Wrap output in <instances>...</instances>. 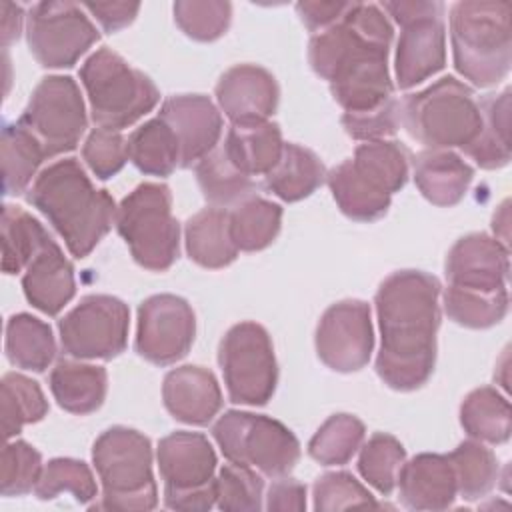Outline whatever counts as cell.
I'll list each match as a JSON object with an SVG mask.
<instances>
[{
    "label": "cell",
    "instance_id": "cb8c5ba5",
    "mask_svg": "<svg viewBox=\"0 0 512 512\" xmlns=\"http://www.w3.org/2000/svg\"><path fill=\"white\" fill-rule=\"evenodd\" d=\"M22 288L26 300L48 316H56L74 298V266L54 240H48L28 262Z\"/></svg>",
    "mask_w": 512,
    "mask_h": 512
},
{
    "label": "cell",
    "instance_id": "277c9868",
    "mask_svg": "<svg viewBox=\"0 0 512 512\" xmlns=\"http://www.w3.org/2000/svg\"><path fill=\"white\" fill-rule=\"evenodd\" d=\"M510 16L506 0H460L450 8L454 66L478 88L494 86L510 72Z\"/></svg>",
    "mask_w": 512,
    "mask_h": 512
},
{
    "label": "cell",
    "instance_id": "5b68a950",
    "mask_svg": "<svg viewBox=\"0 0 512 512\" xmlns=\"http://www.w3.org/2000/svg\"><path fill=\"white\" fill-rule=\"evenodd\" d=\"M392 38V24L380 6L350 2L332 26L312 34L308 60L312 70L330 84L358 68L388 62Z\"/></svg>",
    "mask_w": 512,
    "mask_h": 512
},
{
    "label": "cell",
    "instance_id": "d590c367",
    "mask_svg": "<svg viewBox=\"0 0 512 512\" xmlns=\"http://www.w3.org/2000/svg\"><path fill=\"white\" fill-rule=\"evenodd\" d=\"M52 236L26 210L14 204L2 208V270L4 274L22 272L36 252Z\"/></svg>",
    "mask_w": 512,
    "mask_h": 512
},
{
    "label": "cell",
    "instance_id": "2e32d148",
    "mask_svg": "<svg viewBox=\"0 0 512 512\" xmlns=\"http://www.w3.org/2000/svg\"><path fill=\"white\" fill-rule=\"evenodd\" d=\"M26 38L40 66L70 68L100 34L80 4L50 0L28 10Z\"/></svg>",
    "mask_w": 512,
    "mask_h": 512
},
{
    "label": "cell",
    "instance_id": "816d5d0a",
    "mask_svg": "<svg viewBox=\"0 0 512 512\" xmlns=\"http://www.w3.org/2000/svg\"><path fill=\"white\" fill-rule=\"evenodd\" d=\"M350 2H342V0H332V2H298L296 4V12L300 16V20L304 22V26L312 32L318 34L322 30H326L328 26H332L346 10H348Z\"/></svg>",
    "mask_w": 512,
    "mask_h": 512
},
{
    "label": "cell",
    "instance_id": "7bdbcfd3",
    "mask_svg": "<svg viewBox=\"0 0 512 512\" xmlns=\"http://www.w3.org/2000/svg\"><path fill=\"white\" fill-rule=\"evenodd\" d=\"M34 492L40 500H52L60 494H72L80 504H88L96 498L98 488L86 462L74 458H54L42 468Z\"/></svg>",
    "mask_w": 512,
    "mask_h": 512
},
{
    "label": "cell",
    "instance_id": "bcb514c9",
    "mask_svg": "<svg viewBox=\"0 0 512 512\" xmlns=\"http://www.w3.org/2000/svg\"><path fill=\"white\" fill-rule=\"evenodd\" d=\"M40 452L24 440L6 442L0 464V492L2 496H24L36 488L42 474Z\"/></svg>",
    "mask_w": 512,
    "mask_h": 512
},
{
    "label": "cell",
    "instance_id": "4316f807",
    "mask_svg": "<svg viewBox=\"0 0 512 512\" xmlns=\"http://www.w3.org/2000/svg\"><path fill=\"white\" fill-rule=\"evenodd\" d=\"M54 400L70 414L96 412L106 398L108 374L102 366L60 360L48 378Z\"/></svg>",
    "mask_w": 512,
    "mask_h": 512
},
{
    "label": "cell",
    "instance_id": "7dc6e473",
    "mask_svg": "<svg viewBox=\"0 0 512 512\" xmlns=\"http://www.w3.org/2000/svg\"><path fill=\"white\" fill-rule=\"evenodd\" d=\"M314 508L348 510V508H374V496L350 474V472H328L314 482Z\"/></svg>",
    "mask_w": 512,
    "mask_h": 512
},
{
    "label": "cell",
    "instance_id": "ffe728a7",
    "mask_svg": "<svg viewBox=\"0 0 512 512\" xmlns=\"http://www.w3.org/2000/svg\"><path fill=\"white\" fill-rule=\"evenodd\" d=\"M508 272V248L488 234H468L460 238L446 256L448 286L498 292L506 290Z\"/></svg>",
    "mask_w": 512,
    "mask_h": 512
},
{
    "label": "cell",
    "instance_id": "681fc988",
    "mask_svg": "<svg viewBox=\"0 0 512 512\" xmlns=\"http://www.w3.org/2000/svg\"><path fill=\"white\" fill-rule=\"evenodd\" d=\"M342 126L354 140L376 142L394 136L400 128V102L396 98L382 106L356 114H342Z\"/></svg>",
    "mask_w": 512,
    "mask_h": 512
},
{
    "label": "cell",
    "instance_id": "7a4b0ae2",
    "mask_svg": "<svg viewBox=\"0 0 512 512\" xmlns=\"http://www.w3.org/2000/svg\"><path fill=\"white\" fill-rule=\"evenodd\" d=\"M26 200L46 216L76 258H86L116 220L114 198L108 190L94 188L76 158L44 168Z\"/></svg>",
    "mask_w": 512,
    "mask_h": 512
},
{
    "label": "cell",
    "instance_id": "4fadbf2b",
    "mask_svg": "<svg viewBox=\"0 0 512 512\" xmlns=\"http://www.w3.org/2000/svg\"><path fill=\"white\" fill-rule=\"evenodd\" d=\"M218 362L230 402L264 406L272 398L278 364L264 326L256 322L234 324L220 342Z\"/></svg>",
    "mask_w": 512,
    "mask_h": 512
},
{
    "label": "cell",
    "instance_id": "7402d4cb",
    "mask_svg": "<svg viewBox=\"0 0 512 512\" xmlns=\"http://www.w3.org/2000/svg\"><path fill=\"white\" fill-rule=\"evenodd\" d=\"M400 502L410 510H446L458 494L448 454H416L398 472Z\"/></svg>",
    "mask_w": 512,
    "mask_h": 512
},
{
    "label": "cell",
    "instance_id": "ac0fdd59",
    "mask_svg": "<svg viewBox=\"0 0 512 512\" xmlns=\"http://www.w3.org/2000/svg\"><path fill=\"white\" fill-rule=\"evenodd\" d=\"M374 330L370 306L362 300L332 304L316 328L318 358L336 372H356L370 360Z\"/></svg>",
    "mask_w": 512,
    "mask_h": 512
},
{
    "label": "cell",
    "instance_id": "484cf974",
    "mask_svg": "<svg viewBox=\"0 0 512 512\" xmlns=\"http://www.w3.org/2000/svg\"><path fill=\"white\" fill-rule=\"evenodd\" d=\"M230 162L248 176L268 174L282 156V132L276 122L232 124L222 144Z\"/></svg>",
    "mask_w": 512,
    "mask_h": 512
},
{
    "label": "cell",
    "instance_id": "ee69618b",
    "mask_svg": "<svg viewBox=\"0 0 512 512\" xmlns=\"http://www.w3.org/2000/svg\"><path fill=\"white\" fill-rule=\"evenodd\" d=\"M172 10L180 30L198 42L218 40L232 20V4L222 0H178Z\"/></svg>",
    "mask_w": 512,
    "mask_h": 512
},
{
    "label": "cell",
    "instance_id": "f1b7e54d",
    "mask_svg": "<svg viewBox=\"0 0 512 512\" xmlns=\"http://www.w3.org/2000/svg\"><path fill=\"white\" fill-rule=\"evenodd\" d=\"M326 180L320 158L298 144H284L278 164L266 174L264 188L284 202H298L310 196Z\"/></svg>",
    "mask_w": 512,
    "mask_h": 512
},
{
    "label": "cell",
    "instance_id": "9c48e42d",
    "mask_svg": "<svg viewBox=\"0 0 512 512\" xmlns=\"http://www.w3.org/2000/svg\"><path fill=\"white\" fill-rule=\"evenodd\" d=\"M118 234L132 258L146 270H168L180 252V226L172 214V192L166 184L144 182L116 208Z\"/></svg>",
    "mask_w": 512,
    "mask_h": 512
},
{
    "label": "cell",
    "instance_id": "6da1fadb",
    "mask_svg": "<svg viewBox=\"0 0 512 512\" xmlns=\"http://www.w3.org/2000/svg\"><path fill=\"white\" fill-rule=\"evenodd\" d=\"M440 290V280L428 272L398 270L376 292L382 334L376 372L392 390H418L434 372Z\"/></svg>",
    "mask_w": 512,
    "mask_h": 512
},
{
    "label": "cell",
    "instance_id": "d6986e66",
    "mask_svg": "<svg viewBox=\"0 0 512 512\" xmlns=\"http://www.w3.org/2000/svg\"><path fill=\"white\" fill-rule=\"evenodd\" d=\"M162 118L176 136L180 148V168L196 166L210 154L222 134V116L204 94H178L164 100Z\"/></svg>",
    "mask_w": 512,
    "mask_h": 512
},
{
    "label": "cell",
    "instance_id": "e575fe53",
    "mask_svg": "<svg viewBox=\"0 0 512 512\" xmlns=\"http://www.w3.org/2000/svg\"><path fill=\"white\" fill-rule=\"evenodd\" d=\"M282 224V208L260 196H250L230 212V234L238 250L258 252L268 248Z\"/></svg>",
    "mask_w": 512,
    "mask_h": 512
},
{
    "label": "cell",
    "instance_id": "db71d44e",
    "mask_svg": "<svg viewBox=\"0 0 512 512\" xmlns=\"http://www.w3.org/2000/svg\"><path fill=\"white\" fill-rule=\"evenodd\" d=\"M0 10H2V46H8L20 36L24 12L18 4H12V2H2Z\"/></svg>",
    "mask_w": 512,
    "mask_h": 512
},
{
    "label": "cell",
    "instance_id": "f907efd6",
    "mask_svg": "<svg viewBox=\"0 0 512 512\" xmlns=\"http://www.w3.org/2000/svg\"><path fill=\"white\" fill-rule=\"evenodd\" d=\"M86 8L102 26L104 32H118L134 22L140 4L138 2H84Z\"/></svg>",
    "mask_w": 512,
    "mask_h": 512
},
{
    "label": "cell",
    "instance_id": "1f68e13d",
    "mask_svg": "<svg viewBox=\"0 0 512 512\" xmlns=\"http://www.w3.org/2000/svg\"><path fill=\"white\" fill-rule=\"evenodd\" d=\"M460 424L472 440L504 444L512 432L510 402L496 388H476L460 406Z\"/></svg>",
    "mask_w": 512,
    "mask_h": 512
},
{
    "label": "cell",
    "instance_id": "d6a6232c",
    "mask_svg": "<svg viewBox=\"0 0 512 512\" xmlns=\"http://www.w3.org/2000/svg\"><path fill=\"white\" fill-rule=\"evenodd\" d=\"M128 160L144 174L170 176L180 168V148L174 132L162 118L138 126L126 140Z\"/></svg>",
    "mask_w": 512,
    "mask_h": 512
},
{
    "label": "cell",
    "instance_id": "836d02e7",
    "mask_svg": "<svg viewBox=\"0 0 512 512\" xmlns=\"http://www.w3.org/2000/svg\"><path fill=\"white\" fill-rule=\"evenodd\" d=\"M194 172L204 198L216 208H226L232 204L236 206L242 200L250 198L256 188L252 176L240 172L230 162L222 146L206 154L194 166Z\"/></svg>",
    "mask_w": 512,
    "mask_h": 512
},
{
    "label": "cell",
    "instance_id": "30bf717a",
    "mask_svg": "<svg viewBox=\"0 0 512 512\" xmlns=\"http://www.w3.org/2000/svg\"><path fill=\"white\" fill-rule=\"evenodd\" d=\"M224 458L262 476L282 478L300 460V442L282 422L242 410L224 412L212 426Z\"/></svg>",
    "mask_w": 512,
    "mask_h": 512
},
{
    "label": "cell",
    "instance_id": "60d3db41",
    "mask_svg": "<svg viewBox=\"0 0 512 512\" xmlns=\"http://www.w3.org/2000/svg\"><path fill=\"white\" fill-rule=\"evenodd\" d=\"M366 428L352 414L330 416L308 442V454L322 466H342L362 446Z\"/></svg>",
    "mask_w": 512,
    "mask_h": 512
},
{
    "label": "cell",
    "instance_id": "ba28073f",
    "mask_svg": "<svg viewBox=\"0 0 512 512\" xmlns=\"http://www.w3.org/2000/svg\"><path fill=\"white\" fill-rule=\"evenodd\" d=\"M80 82L86 88L90 116L98 128L120 132L160 100L156 84L108 46L86 58L80 68Z\"/></svg>",
    "mask_w": 512,
    "mask_h": 512
},
{
    "label": "cell",
    "instance_id": "f35d334b",
    "mask_svg": "<svg viewBox=\"0 0 512 512\" xmlns=\"http://www.w3.org/2000/svg\"><path fill=\"white\" fill-rule=\"evenodd\" d=\"M456 474L458 494L464 500L486 496L498 480V462L490 448L478 440H466L448 454Z\"/></svg>",
    "mask_w": 512,
    "mask_h": 512
},
{
    "label": "cell",
    "instance_id": "8d00e7d4",
    "mask_svg": "<svg viewBox=\"0 0 512 512\" xmlns=\"http://www.w3.org/2000/svg\"><path fill=\"white\" fill-rule=\"evenodd\" d=\"M44 158L46 154L40 142L24 126L18 122L6 124L2 128L4 194H22Z\"/></svg>",
    "mask_w": 512,
    "mask_h": 512
},
{
    "label": "cell",
    "instance_id": "11a10c76",
    "mask_svg": "<svg viewBox=\"0 0 512 512\" xmlns=\"http://www.w3.org/2000/svg\"><path fill=\"white\" fill-rule=\"evenodd\" d=\"M492 228H494V232H498V230L502 228V232H500V236H498V242H502V244L508 248V200H506V202L500 206V210L494 214Z\"/></svg>",
    "mask_w": 512,
    "mask_h": 512
},
{
    "label": "cell",
    "instance_id": "44dd1931",
    "mask_svg": "<svg viewBox=\"0 0 512 512\" xmlns=\"http://www.w3.org/2000/svg\"><path fill=\"white\" fill-rule=\"evenodd\" d=\"M278 82L262 66L238 64L216 84V100L232 124L266 122L278 108Z\"/></svg>",
    "mask_w": 512,
    "mask_h": 512
},
{
    "label": "cell",
    "instance_id": "603a6c76",
    "mask_svg": "<svg viewBox=\"0 0 512 512\" xmlns=\"http://www.w3.org/2000/svg\"><path fill=\"white\" fill-rule=\"evenodd\" d=\"M162 400L172 418L206 426L222 408V392L216 376L202 366H180L166 374Z\"/></svg>",
    "mask_w": 512,
    "mask_h": 512
},
{
    "label": "cell",
    "instance_id": "ab89813d",
    "mask_svg": "<svg viewBox=\"0 0 512 512\" xmlns=\"http://www.w3.org/2000/svg\"><path fill=\"white\" fill-rule=\"evenodd\" d=\"M508 288L498 292H478L448 286L444 292V310L460 326L482 330L504 320L508 312Z\"/></svg>",
    "mask_w": 512,
    "mask_h": 512
},
{
    "label": "cell",
    "instance_id": "5bb4252c",
    "mask_svg": "<svg viewBox=\"0 0 512 512\" xmlns=\"http://www.w3.org/2000/svg\"><path fill=\"white\" fill-rule=\"evenodd\" d=\"M18 124L40 142L46 158L74 150L88 126L84 100L76 80L70 76L42 78Z\"/></svg>",
    "mask_w": 512,
    "mask_h": 512
},
{
    "label": "cell",
    "instance_id": "8992f818",
    "mask_svg": "<svg viewBox=\"0 0 512 512\" xmlns=\"http://www.w3.org/2000/svg\"><path fill=\"white\" fill-rule=\"evenodd\" d=\"M400 124L430 150H466L480 134L482 114L474 92L454 76H444L400 102Z\"/></svg>",
    "mask_w": 512,
    "mask_h": 512
},
{
    "label": "cell",
    "instance_id": "52a82bcc",
    "mask_svg": "<svg viewBox=\"0 0 512 512\" xmlns=\"http://www.w3.org/2000/svg\"><path fill=\"white\" fill-rule=\"evenodd\" d=\"M92 460L102 482V502L92 508H156L158 492L152 476V446L144 434L126 426H112L96 438Z\"/></svg>",
    "mask_w": 512,
    "mask_h": 512
},
{
    "label": "cell",
    "instance_id": "83f0119b",
    "mask_svg": "<svg viewBox=\"0 0 512 512\" xmlns=\"http://www.w3.org/2000/svg\"><path fill=\"white\" fill-rule=\"evenodd\" d=\"M186 252L202 268H224L238 256L230 234V212L224 208H204L186 222Z\"/></svg>",
    "mask_w": 512,
    "mask_h": 512
},
{
    "label": "cell",
    "instance_id": "f546056e",
    "mask_svg": "<svg viewBox=\"0 0 512 512\" xmlns=\"http://www.w3.org/2000/svg\"><path fill=\"white\" fill-rule=\"evenodd\" d=\"M478 106L482 114L480 134L464 152L480 168L496 170L510 162V90L488 94Z\"/></svg>",
    "mask_w": 512,
    "mask_h": 512
},
{
    "label": "cell",
    "instance_id": "9a60e30c",
    "mask_svg": "<svg viewBox=\"0 0 512 512\" xmlns=\"http://www.w3.org/2000/svg\"><path fill=\"white\" fill-rule=\"evenodd\" d=\"M128 326L130 310L120 298L90 294L58 322L60 346L72 358L110 360L124 352Z\"/></svg>",
    "mask_w": 512,
    "mask_h": 512
},
{
    "label": "cell",
    "instance_id": "e0dca14e",
    "mask_svg": "<svg viewBox=\"0 0 512 512\" xmlns=\"http://www.w3.org/2000/svg\"><path fill=\"white\" fill-rule=\"evenodd\" d=\"M196 318L190 304L174 294H156L138 308L136 352L156 364L168 366L184 358L194 342Z\"/></svg>",
    "mask_w": 512,
    "mask_h": 512
},
{
    "label": "cell",
    "instance_id": "3957f363",
    "mask_svg": "<svg viewBox=\"0 0 512 512\" xmlns=\"http://www.w3.org/2000/svg\"><path fill=\"white\" fill-rule=\"evenodd\" d=\"M408 162V148L396 140L364 142L354 158L326 174V182L344 216L374 222L388 212L392 194L406 184Z\"/></svg>",
    "mask_w": 512,
    "mask_h": 512
},
{
    "label": "cell",
    "instance_id": "d4e9b609",
    "mask_svg": "<svg viewBox=\"0 0 512 512\" xmlns=\"http://www.w3.org/2000/svg\"><path fill=\"white\" fill-rule=\"evenodd\" d=\"M474 178V168L450 150H424L414 158V182L436 206L458 204Z\"/></svg>",
    "mask_w": 512,
    "mask_h": 512
},
{
    "label": "cell",
    "instance_id": "7c38bea8",
    "mask_svg": "<svg viewBox=\"0 0 512 512\" xmlns=\"http://www.w3.org/2000/svg\"><path fill=\"white\" fill-rule=\"evenodd\" d=\"M382 8L402 26L396 44V82L408 90L446 64L444 4L430 0L384 2Z\"/></svg>",
    "mask_w": 512,
    "mask_h": 512
},
{
    "label": "cell",
    "instance_id": "f5cc1de1",
    "mask_svg": "<svg viewBox=\"0 0 512 512\" xmlns=\"http://www.w3.org/2000/svg\"><path fill=\"white\" fill-rule=\"evenodd\" d=\"M268 510H306V486L292 478H274L266 494Z\"/></svg>",
    "mask_w": 512,
    "mask_h": 512
},
{
    "label": "cell",
    "instance_id": "c3c4849f",
    "mask_svg": "<svg viewBox=\"0 0 512 512\" xmlns=\"http://www.w3.org/2000/svg\"><path fill=\"white\" fill-rule=\"evenodd\" d=\"M82 158L96 178L108 180L124 168L128 160V144L118 130L96 126L82 146Z\"/></svg>",
    "mask_w": 512,
    "mask_h": 512
},
{
    "label": "cell",
    "instance_id": "f6af8a7d",
    "mask_svg": "<svg viewBox=\"0 0 512 512\" xmlns=\"http://www.w3.org/2000/svg\"><path fill=\"white\" fill-rule=\"evenodd\" d=\"M264 480L260 472L240 466L224 464L216 476V504L220 510H260Z\"/></svg>",
    "mask_w": 512,
    "mask_h": 512
},
{
    "label": "cell",
    "instance_id": "8fae6325",
    "mask_svg": "<svg viewBox=\"0 0 512 512\" xmlns=\"http://www.w3.org/2000/svg\"><path fill=\"white\" fill-rule=\"evenodd\" d=\"M164 504L172 510H210L216 504V452L200 432L178 430L158 442Z\"/></svg>",
    "mask_w": 512,
    "mask_h": 512
},
{
    "label": "cell",
    "instance_id": "4dcf8cb0",
    "mask_svg": "<svg viewBox=\"0 0 512 512\" xmlns=\"http://www.w3.org/2000/svg\"><path fill=\"white\" fill-rule=\"evenodd\" d=\"M4 350L12 366L44 372L56 356L52 328L32 314H14L6 322Z\"/></svg>",
    "mask_w": 512,
    "mask_h": 512
},
{
    "label": "cell",
    "instance_id": "b9f144b4",
    "mask_svg": "<svg viewBox=\"0 0 512 512\" xmlns=\"http://www.w3.org/2000/svg\"><path fill=\"white\" fill-rule=\"evenodd\" d=\"M406 462L404 446L390 434L376 432L362 446L358 458V472L380 494L388 496L398 482V472Z\"/></svg>",
    "mask_w": 512,
    "mask_h": 512
},
{
    "label": "cell",
    "instance_id": "74e56055",
    "mask_svg": "<svg viewBox=\"0 0 512 512\" xmlns=\"http://www.w3.org/2000/svg\"><path fill=\"white\" fill-rule=\"evenodd\" d=\"M0 390L2 432L6 440L16 436L24 424L40 422L48 414V400L44 392L40 390L38 382L28 376L8 372L2 376Z\"/></svg>",
    "mask_w": 512,
    "mask_h": 512
}]
</instances>
